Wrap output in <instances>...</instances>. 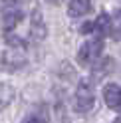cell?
Here are the masks:
<instances>
[{
    "instance_id": "obj_8",
    "label": "cell",
    "mask_w": 121,
    "mask_h": 123,
    "mask_svg": "<svg viewBox=\"0 0 121 123\" xmlns=\"http://www.w3.org/2000/svg\"><path fill=\"white\" fill-rule=\"evenodd\" d=\"M91 10V0H70L67 4V14L72 18H81Z\"/></svg>"
},
{
    "instance_id": "obj_9",
    "label": "cell",
    "mask_w": 121,
    "mask_h": 123,
    "mask_svg": "<svg viewBox=\"0 0 121 123\" xmlns=\"http://www.w3.org/2000/svg\"><path fill=\"white\" fill-rule=\"evenodd\" d=\"M111 32V18L107 14H99L95 20H93V34H99L101 36H109Z\"/></svg>"
},
{
    "instance_id": "obj_3",
    "label": "cell",
    "mask_w": 121,
    "mask_h": 123,
    "mask_svg": "<svg viewBox=\"0 0 121 123\" xmlns=\"http://www.w3.org/2000/svg\"><path fill=\"white\" fill-rule=\"evenodd\" d=\"M101 52H103V40L99 36L91 38V40H85L84 46L78 50V64L79 66H93L99 60Z\"/></svg>"
},
{
    "instance_id": "obj_4",
    "label": "cell",
    "mask_w": 121,
    "mask_h": 123,
    "mask_svg": "<svg viewBox=\"0 0 121 123\" xmlns=\"http://www.w3.org/2000/svg\"><path fill=\"white\" fill-rule=\"evenodd\" d=\"M28 64V58H26V48H8L2 56H0V70L14 74L22 70Z\"/></svg>"
},
{
    "instance_id": "obj_7",
    "label": "cell",
    "mask_w": 121,
    "mask_h": 123,
    "mask_svg": "<svg viewBox=\"0 0 121 123\" xmlns=\"http://www.w3.org/2000/svg\"><path fill=\"white\" fill-rule=\"evenodd\" d=\"M113 70H115V60L113 58H103L101 62H95L93 68H91V81H101L105 75L113 74Z\"/></svg>"
},
{
    "instance_id": "obj_13",
    "label": "cell",
    "mask_w": 121,
    "mask_h": 123,
    "mask_svg": "<svg viewBox=\"0 0 121 123\" xmlns=\"http://www.w3.org/2000/svg\"><path fill=\"white\" fill-rule=\"evenodd\" d=\"M113 123H121V115H119V117H115V119H113Z\"/></svg>"
},
{
    "instance_id": "obj_6",
    "label": "cell",
    "mask_w": 121,
    "mask_h": 123,
    "mask_svg": "<svg viewBox=\"0 0 121 123\" xmlns=\"http://www.w3.org/2000/svg\"><path fill=\"white\" fill-rule=\"evenodd\" d=\"M103 101L113 111L121 109V87L117 83H107V86L103 87Z\"/></svg>"
},
{
    "instance_id": "obj_2",
    "label": "cell",
    "mask_w": 121,
    "mask_h": 123,
    "mask_svg": "<svg viewBox=\"0 0 121 123\" xmlns=\"http://www.w3.org/2000/svg\"><path fill=\"white\" fill-rule=\"evenodd\" d=\"M95 105V91L87 81H79L73 91V109L78 113H89Z\"/></svg>"
},
{
    "instance_id": "obj_1",
    "label": "cell",
    "mask_w": 121,
    "mask_h": 123,
    "mask_svg": "<svg viewBox=\"0 0 121 123\" xmlns=\"http://www.w3.org/2000/svg\"><path fill=\"white\" fill-rule=\"evenodd\" d=\"M26 18V10L22 0H2V28L4 34H12L22 20Z\"/></svg>"
},
{
    "instance_id": "obj_12",
    "label": "cell",
    "mask_w": 121,
    "mask_h": 123,
    "mask_svg": "<svg viewBox=\"0 0 121 123\" xmlns=\"http://www.w3.org/2000/svg\"><path fill=\"white\" fill-rule=\"evenodd\" d=\"M109 36L115 42L121 40V8L115 10V14L111 16V32H109Z\"/></svg>"
},
{
    "instance_id": "obj_11",
    "label": "cell",
    "mask_w": 121,
    "mask_h": 123,
    "mask_svg": "<svg viewBox=\"0 0 121 123\" xmlns=\"http://www.w3.org/2000/svg\"><path fill=\"white\" fill-rule=\"evenodd\" d=\"M22 123H48V107H40V109H36L34 113H30L28 117L22 119Z\"/></svg>"
},
{
    "instance_id": "obj_10",
    "label": "cell",
    "mask_w": 121,
    "mask_h": 123,
    "mask_svg": "<svg viewBox=\"0 0 121 123\" xmlns=\"http://www.w3.org/2000/svg\"><path fill=\"white\" fill-rule=\"evenodd\" d=\"M14 97H16L14 86H10V83H0V111H2L4 107H8Z\"/></svg>"
},
{
    "instance_id": "obj_5",
    "label": "cell",
    "mask_w": 121,
    "mask_h": 123,
    "mask_svg": "<svg viewBox=\"0 0 121 123\" xmlns=\"http://www.w3.org/2000/svg\"><path fill=\"white\" fill-rule=\"evenodd\" d=\"M28 36L32 38V42H42L46 40L48 36V28H46V22H44L40 10H36L32 16H30V28H28Z\"/></svg>"
},
{
    "instance_id": "obj_14",
    "label": "cell",
    "mask_w": 121,
    "mask_h": 123,
    "mask_svg": "<svg viewBox=\"0 0 121 123\" xmlns=\"http://www.w3.org/2000/svg\"><path fill=\"white\" fill-rule=\"evenodd\" d=\"M52 2H62V0H52Z\"/></svg>"
}]
</instances>
